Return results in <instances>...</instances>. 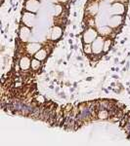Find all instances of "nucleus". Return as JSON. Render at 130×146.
<instances>
[{"label": "nucleus", "mask_w": 130, "mask_h": 146, "mask_svg": "<svg viewBox=\"0 0 130 146\" xmlns=\"http://www.w3.org/2000/svg\"><path fill=\"white\" fill-rule=\"evenodd\" d=\"M104 43H105V40H104L103 37L98 36L97 38L92 42V52L95 55H100L103 52L104 49Z\"/></svg>", "instance_id": "2"}, {"label": "nucleus", "mask_w": 130, "mask_h": 146, "mask_svg": "<svg viewBox=\"0 0 130 146\" xmlns=\"http://www.w3.org/2000/svg\"><path fill=\"white\" fill-rule=\"evenodd\" d=\"M98 117L100 119H106L108 117V111L106 109H102L100 110V112H99V115Z\"/></svg>", "instance_id": "16"}, {"label": "nucleus", "mask_w": 130, "mask_h": 146, "mask_svg": "<svg viewBox=\"0 0 130 146\" xmlns=\"http://www.w3.org/2000/svg\"><path fill=\"white\" fill-rule=\"evenodd\" d=\"M98 37V32L93 27H89L83 32L82 39L84 44H92V42Z\"/></svg>", "instance_id": "1"}, {"label": "nucleus", "mask_w": 130, "mask_h": 146, "mask_svg": "<svg viewBox=\"0 0 130 146\" xmlns=\"http://www.w3.org/2000/svg\"><path fill=\"white\" fill-rule=\"evenodd\" d=\"M39 8V2L38 0H27L25 2V9L27 12L35 13Z\"/></svg>", "instance_id": "5"}, {"label": "nucleus", "mask_w": 130, "mask_h": 146, "mask_svg": "<svg viewBox=\"0 0 130 146\" xmlns=\"http://www.w3.org/2000/svg\"><path fill=\"white\" fill-rule=\"evenodd\" d=\"M62 33H63L62 28H61L60 27H58V25L54 27L53 29H52V31H51V38H52V40L59 39L61 36H62Z\"/></svg>", "instance_id": "9"}, {"label": "nucleus", "mask_w": 130, "mask_h": 146, "mask_svg": "<svg viewBox=\"0 0 130 146\" xmlns=\"http://www.w3.org/2000/svg\"><path fill=\"white\" fill-rule=\"evenodd\" d=\"M112 32V29H111L110 27H102L100 29V34L103 35V36H105V35H109Z\"/></svg>", "instance_id": "14"}, {"label": "nucleus", "mask_w": 130, "mask_h": 146, "mask_svg": "<svg viewBox=\"0 0 130 146\" xmlns=\"http://www.w3.org/2000/svg\"><path fill=\"white\" fill-rule=\"evenodd\" d=\"M40 66H41V60H37V58H34L31 60V69L36 71V70H39Z\"/></svg>", "instance_id": "12"}, {"label": "nucleus", "mask_w": 130, "mask_h": 146, "mask_svg": "<svg viewBox=\"0 0 130 146\" xmlns=\"http://www.w3.org/2000/svg\"><path fill=\"white\" fill-rule=\"evenodd\" d=\"M84 53H86L87 55H91V54H93V52H92V46L90 44H84Z\"/></svg>", "instance_id": "15"}, {"label": "nucleus", "mask_w": 130, "mask_h": 146, "mask_svg": "<svg viewBox=\"0 0 130 146\" xmlns=\"http://www.w3.org/2000/svg\"><path fill=\"white\" fill-rule=\"evenodd\" d=\"M112 10H113V14L121 15L124 12V6H123V4H121V3H115L112 7Z\"/></svg>", "instance_id": "10"}, {"label": "nucleus", "mask_w": 130, "mask_h": 146, "mask_svg": "<svg viewBox=\"0 0 130 146\" xmlns=\"http://www.w3.org/2000/svg\"><path fill=\"white\" fill-rule=\"evenodd\" d=\"M94 113V108L93 107H90V106H86V107H83L80 109V113L78 115V118L81 119V120H86L93 115Z\"/></svg>", "instance_id": "4"}, {"label": "nucleus", "mask_w": 130, "mask_h": 146, "mask_svg": "<svg viewBox=\"0 0 130 146\" xmlns=\"http://www.w3.org/2000/svg\"><path fill=\"white\" fill-rule=\"evenodd\" d=\"M23 22L25 23V25H27L28 27H34V22H35V16L31 12H27L23 14Z\"/></svg>", "instance_id": "3"}, {"label": "nucleus", "mask_w": 130, "mask_h": 146, "mask_svg": "<svg viewBox=\"0 0 130 146\" xmlns=\"http://www.w3.org/2000/svg\"><path fill=\"white\" fill-rule=\"evenodd\" d=\"M111 45H112V39L108 38L105 40V43H104V49H103V52L107 53V52L110 50L111 48Z\"/></svg>", "instance_id": "13"}, {"label": "nucleus", "mask_w": 130, "mask_h": 146, "mask_svg": "<svg viewBox=\"0 0 130 146\" xmlns=\"http://www.w3.org/2000/svg\"><path fill=\"white\" fill-rule=\"evenodd\" d=\"M59 2H61V3H66V2H68V0H58Z\"/></svg>", "instance_id": "17"}, {"label": "nucleus", "mask_w": 130, "mask_h": 146, "mask_svg": "<svg viewBox=\"0 0 130 146\" xmlns=\"http://www.w3.org/2000/svg\"><path fill=\"white\" fill-rule=\"evenodd\" d=\"M47 54H48V53H47V51L45 50V49H42L41 48L34 55V58H37V60H41V62H42V60H44L47 58Z\"/></svg>", "instance_id": "11"}, {"label": "nucleus", "mask_w": 130, "mask_h": 146, "mask_svg": "<svg viewBox=\"0 0 130 146\" xmlns=\"http://www.w3.org/2000/svg\"><path fill=\"white\" fill-rule=\"evenodd\" d=\"M41 48H42V46L38 43H29L25 47V50H27V54L29 56H34Z\"/></svg>", "instance_id": "7"}, {"label": "nucleus", "mask_w": 130, "mask_h": 146, "mask_svg": "<svg viewBox=\"0 0 130 146\" xmlns=\"http://www.w3.org/2000/svg\"><path fill=\"white\" fill-rule=\"evenodd\" d=\"M19 65H20L21 69L23 70V71L29 69V67H31V60H30L29 56H22V58L20 60V62H19Z\"/></svg>", "instance_id": "6"}, {"label": "nucleus", "mask_w": 130, "mask_h": 146, "mask_svg": "<svg viewBox=\"0 0 130 146\" xmlns=\"http://www.w3.org/2000/svg\"><path fill=\"white\" fill-rule=\"evenodd\" d=\"M19 35H20V38L23 42H27L30 36L29 27H27V25H23V27L20 28V33H19Z\"/></svg>", "instance_id": "8"}]
</instances>
